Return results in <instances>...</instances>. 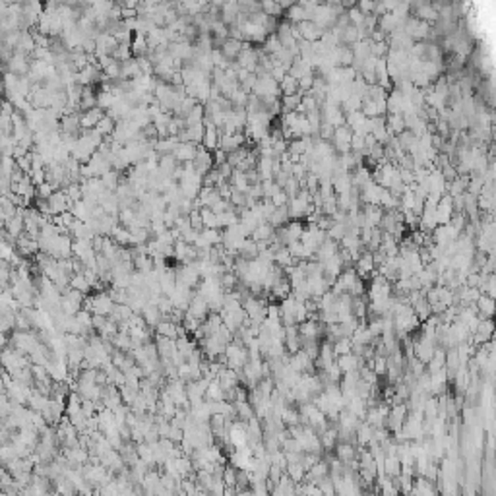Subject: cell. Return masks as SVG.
Masks as SVG:
<instances>
[{"mask_svg": "<svg viewBox=\"0 0 496 496\" xmlns=\"http://www.w3.org/2000/svg\"><path fill=\"white\" fill-rule=\"evenodd\" d=\"M345 233H347V225L343 223H331V227L326 231V234H328V239L330 241H333V243H341V239L345 237Z\"/></svg>", "mask_w": 496, "mask_h": 496, "instance_id": "obj_11", "label": "cell"}, {"mask_svg": "<svg viewBox=\"0 0 496 496\" xmlns=\"http://www.w3.org/2000/svg\"><path fill=\"white\" fill-rule=\"evenodd\" d=\"M454 215V205H452V196L444 194L440 198V202L436 205V225H448L450 219Z\"/></svg>", "mask_w": 496, "mask_h": 496, "instance_id": "obj_1", "label": "cell"}, {"mask_svg": "<svg viewBox=\"0 0 496 496\" xmlns=\"http://www.w3.org/2000/svg\"><path fill=\"white\" fill-rule=\"evenodd\" d=\"M477 306L481 308V318H490V316H492L494 304H492V299H490V297L481 295V297L477 299Z\"/></svg>", "mask_w": 496, "mask_h": 496, "instance_id": "obj_12", "label": "cell"}, {"mask_svg": "<svg viewBox=\"0 0 496 496\" xmlns=\"http://www.w3.org/2000/svg\"><path fill=\"white\" fill-rule=\"evenodd\" d=\"M273 234H275V229L266 221V223H260L256 229H254V233L250 234V239H252L254 243H266L268 246H270V241L273 239Z\"/></svg>", "mask_w": 496, "mask_h": 496, "instance_id": "obj_3", "label": "cell"}, {"mask_svg": "<svg viewBox=\"0 0 496 496\" xmlns=\"http://www.w3.org/2000/svg\"><path fill=\"white\" fill-rule=\"evenodd\" d=\"M289 221H291V217H289V212H287V205L275 207V212H273V214L270 215V219H268V223L272 225L273 229H279V227L287 225Z\"/></svg>", "mask_w": 496, "mask_h": 496, "instance_id": "obj_5", "label": "cell"}, {"mask_svg": "<svg viewBox=\"0 0 496 496\" xmlns=\"http://www.w3.org/2000/svg\"><path fill=\"white\" fill-rule=\"evenodd\" d=\"M467 223H469V221H467V215L463 214V212H461V214H454L452 215V219H450V225H452L459 234L463 233V229H465Z\"/></svg>", "mask_w": 496, "mask_h": 496, "instance_id": "obj_16", "label": "cell"}, {"mask_svg": "<svg viewBox=\"0 0 496 496\" xmlns=\"http://www.w3.org/2000/svg\"><path fill=\"white\" fill-rule=\"evenodd\" d=\"M214 59H215V62H217L219 66H227V62H225V59H223V57H221V55H219V53H215V55H214Z\"/></svg>", "mask_w": 496, "mask_h": 496, "instance_id": "obj_20", "label": "cell"}, {"mask_svg": "<svg viewBox=\"0 0 496 496\" xmlns=\"http://www.w3.org/2000/svg\"><path fill=\"white\" fill-rule=\"evenodd\" d=\"M231 182H233L234 190H239V192H243V194H248V192H250V185H248L246 173L233 171V175H231Z\"/></svg>", "mask_w": 496, "mask_h": 496, "instance_id": "obj_6", "label": "cell"}, {"mask_svg": "<svg viewBox=\"0 0 496 496\" xmlns=\"http://www.w3.org/2000/svg\"><path fill=\"white\" fill-rule=\"evenodd\" d=\"M260 8H262V12L266 14V16H270V18H279L283 14L281 6L277 4V2H272V0H264L262 4H260Z\"/></svg>", "mask_w": 496, "mask_h": 496, "instance_id": "obj_13", "label": "cell"}, {"mask_svg": "<svg viewBox=\"0 0 496 496\" xmlns=\"http://www.w3.org/2000/svg\"><path fill=\"white\" fill-rule=\"evenodd\" d=\"M386 126L394 132V136L401 134L405 130V120H403V115H386Z\"/></svg>", "mask_w": 496, "mask_h": 496, "instance_id": "obj_7", "label": "cell"}, {"mask_svg": "<svg viewBox=\"0 0 496 496\" xmlns=\"http://www.w3.org/2000/svg\"><path fill=\"white\" fill-rule=\"evenodd\" d=\"M357 8H359L364 16H370V14H374V8H376V2H359L357 4Z\"/></svg>", "mask_w": 496, "mask_h": 496, "instance_id": "obj_19", "label": "cell"}, {"mask_svg": "<svg viewBox=\"0 0 496 496\" xmlns=\"http://www.w3.org/2000/svg\"><path fill=\"white\" fill-rule=\"evenodd\" d=\"M301 99L302 95L301 93H295V95H283L281 97V109L283 113H291V111H297V107L301 105Z\"/></svg>", "mask_w": 496, "mask_h": 496, "instance_id": "obj_9", "label": "cell"}, {"mask_svg": "<svg viewBox=\"0 0 496 496\" xmlns=\"http://www.w3.org/2000/svg\"><path fill=\"white\" fill-rule=\"evenodd\" d=\"M229 200L233 202L234 205H239V207H244V202H246V194H243V192H239V190H234L231 192V196H229Z\"/></svg>", "mask_w": 496, "mask_h": 496, "instance_id": "obj_18", "label": "cell"}, {"mask_svg": "<svg viewBox=\"0 0 496 496\" xmlns=\"http://www.w3.org/2000/svg\"><path fill=\"white\" fill-rule=\"evenodd\" d=\"M243 50V43L234 39H227L223 45V53L225 57H239V53Z\"/></svg>", "mask_w": 496, "mask_h": 496, "instance_id": "obj_15", "label": "cell"}, {"mask_svg": "<svg viewBox=\"0 0 496 496\" xmlns=\"http://www.w3.org/2000/svg\"><path fill=\"white\" fill-rule=\"evenodd\" d=\"M239 250H241V254H243L244 260H248V262H250V260H254V258H258V244L254 243L252 239H246Z\"/></svg>", "mask_w": 496, "mask_h": 496, "instance_id": "obj_10", "label": "cell"}, {"mask_svg": "<svg viewBox=\"0 0 496 496\" xmlns=\"http://www.w3.org/2000/svg\"><path fill=\"white\" fill-rule=\"evenodd\" d=\"M215 159H217V163H221V165H223V161H225V151H217V153H215Z\"/></svg>", "mask_w": 496, "mask_h": 496, "instance_id": "obj_21", "label": "cell"}, {"mask_svg": "<svg viewBox=\"0 0 496 496\" xmlns=\"http://www.w3.org/2000/svg\"><path fill=\"white\" fill-rule=\"evenodd\" d=\"M374 272V262H372V254L370 252H362L360 254V258L357 260V266H355V273L357 275H360V277H364V275H369V273Z\"/></svg>", "mask_w": 496, "mask_h": 496, "instance_id": "obj_4", "label": "cell"}, {"mask_svg": "<svg viewBox=\"0 0 496 496\" xmlns=\"http://www.w3.org/2000/svg\"><path fill=\"white\" fill-rule=\"evenodd\" d=\"M337 250H340V244L330 241V239H326V241L318 246V250L314 252V258H316V262L318 264H324L326 260H330L331 256H335Z\"/></svg>", "mask_w": 496, "mask_h": 496, "instance_id": "obj_2", "label": "cell"}, {"mask_svg": "<svg viewBox=\"0 0 496 496\" xmlns=\"http://www.w3.org/2000/svg\"><path fill=\"white\" fill-rule=\"evenodd\" d=\"M279 91H281V97L283 95H295V93L299 91V80L291 78V76L287 74V76L279 82Z\"/></svg>", "mask_w": 496, "mask_h": 496, "instance_id": "obj_8", "label": "cell"}, {"mask_svg": "<svg viewBox=\"0 0 496 496\" xmlns=\"http://www.w3.org/2000/svg\"><path fill=\"white\" fill-rule=\"evenodd\" d=\"M360 105H362V99L359 97V95H351L347 101H343L341 103V111L347 115V113H355V111H360Z\"/></svg>", "mask_w": 496, "mask_h": 496, "instance_id": "obj_14", "label": "cell"}, {"mask_svg": "<svg viewBox=\"0 0 496 496\" xmlns=\"http://www.w3.org/2000/svg\"><path fill=\"white\" fill-rule=\"evenodd\" d=\"M270 202H272L275 207H283V205H287L289 204V196L285 194V192H277V194L273 196V198H270Z\"/></svg>", "mask_w": 496, "mask_h": 496, "instance_id": "obj_17", "label": "cell"}]
</instances>
